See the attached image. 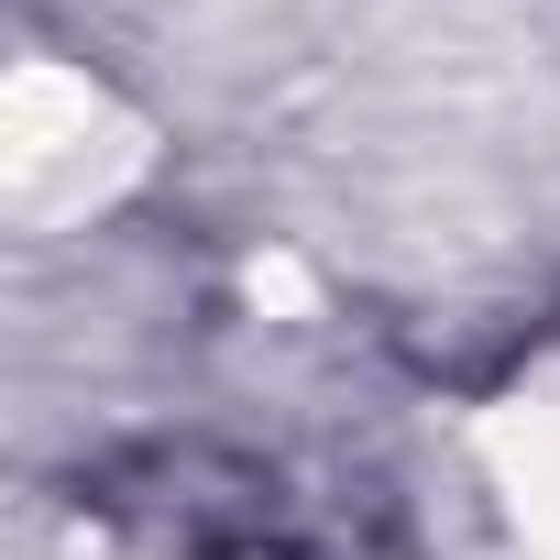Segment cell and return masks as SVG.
<instances>
[{"mask_svg": "<svg viewBox=\"0 0 560 560\" xmlns=\"http://www.w3.org/2000/svg\"><path fill=\"white\" fill-rule=\"evenodd\" d=\"M0 187H12V220L23 231H56V220H89L132 187L143 165V121L89 78V67H56V56H23L12 67V110H0Z\"/></svg>", "mask_w": 560, "mask_h": 560, "instance_id": "obj_1", "label": "cell"}, {"mask_svg": "<svg viewBox=\"0 0 560 560\" xmlns=\"http://www.w3.org/2000/svg\"><path fill=\"white\" fill-rule=\"evenodd\" d=\"M472 472L516 560H560V352L516 363L472 418Z\"/></svg>", "mask_w": 560, "mask_h": 560, "instance_id": "obj_2", "label": "cell"}]
</instances>
